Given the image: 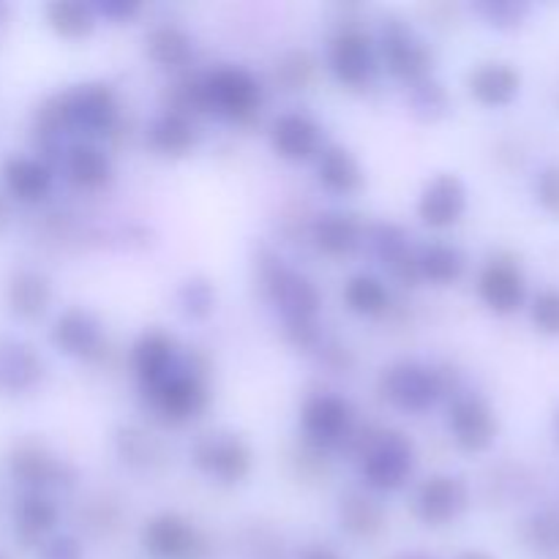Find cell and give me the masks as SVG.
<instances>
[{
  "label": "cell",
  "instance_id": "obj_1",
  "mask_svg": "<svg viewBox=\"0 0 559 559\" xmlns=\"http://www.w3.org/2000/svg\"><path fill=\"white\" fill-rule=\"evenodd\" d=\"M49 129H76L85 134H109L118 120V102L107 85H80L76 91L55 98L44 109Z\"/></svg>",
  "mask_w": 559,
  "mask_h": 559
},
{
  "label": "cell",
  "instance_id": "obj_2",
  "mask_svg": "<svg viewBox=\"0 0 559 559\" xmlns=\"http://www.w3.org/2000/svg\"><path fill=\"white\" fill-rule=\"evenodd\" d=\"M415 467V448L402 431H382L364 453V478L371 489L396 491L409 480Z\"/></svg>",
  "mask_w": 559,
  "mask_h": 559
},
{
  "label": "cell",
  "instance_id": "obj_3",
  "mask_svg": "<svg viewBox=\"0 0 559 559\" xmlns=\"http://www.w3.org/2000/svg\"><path fill=\"white\" fill-rule=\"evenodd\" d=\"M205 109L229 120H246L260 107V82L238 66H224L202 80Z\"/></svg>",
  "mask_w": 559,
  "mask_h": 559
},
{
  "label": "cell",
  "instance_id": "obj_4",
  "mask_svg": "<svg viewBox=\"0 0 559 559\" xmlns=\"http://www.w3.org/2000/svg\"><path fill=\"white\" fill-rule=\"evenodd\" d=\"M380 391L382 399L391 402L393 407L407 409V413H424L448 391V382L445 377H440V371L402 364L382 374Z\"/></svg>",
  "mask_w": 559,
  "mask_h": 559
},
{
  "label": "cell",
  "instance_id": "obj_5",
  "mask_svg": "<svg viewBox=\"0 0 559 559\" xmlns=\"http://www.w3.org/2000/svg\"><path fill=\"white\" fill-rule=\"evenodd\" d=\"M194 464L218 484H240L251 473V451L240 437L211 431L194 442Z\"/></svg>",
  "mask_w": 559,
  "mask_h": 559
},
{
  "label": "cell",
  "instance_id": "obj_6",
  "mask_svg": "<svg viewBox=\"0 0 559 559\" xmlns=\"http://www.w3.org/2000/svg\"><path fill=\"white\" fill-rule=\"evenodd\" d=\"M448 426H451L456 445L467 453L486 451L500 431L495 409L478 393H462V396L453 399Z\"/></svg>",
  "mask_w": 559,
  "mask_h": 559
},
{
  "label": "cell",
  "instance_id": "obj_7",
  "mask_svg": "<svg viewBox=\"0 0 559 559\" xmlns=\"http://www.w3.org/2000/svg\"><path fill=\"white\" fill-rule=\"evenodd\" d=\"M267 298L284 314L287 325H306L314 322L320 311V293L309 278L298 276L289 267L273 265L265 276Z\"/></svg>",
  "mask_w": 559,
  "mask_h": 559
},
{
  "label": "cell",
  "instance_id": "obj_8",
  "mask_svg": "<svg viewBox=\"0 0 559 559\" xmlns=\"http://www.w3.org/2000/svg\"><path fill=\"white\" fill-rule=\"evenodd\" d=\"M142 546L156 559H197L205 549V540H202L200 530L186 522L183 516L162 513L142 530Z\"/></svg>",
  "mask_w": 559,
  "mask_h": 559
},
{
  "label": "cell",
  "instance_id": "obj_9",
  "mask_svg": "<svg viewBox=\"0 0 559 559\" xmlns=\"http://www.w3.org/2000/svg\"><path fill=\"white\" fill-rule=\"evenodd\" d=\"M478 295L497 314H513L522 309L527 300V282L519 262L511 257H495L486 262L478 276Z\"/></svg>",
  "mask_w": 559,
  "mask_h": 559
},
{
  "label": "cell",
  "instance_id": "obj_10",
  "mask_svg": "<svg viewBox=\"0 0 559 559\" xmlns=\"http://www.w3.org/2000/svg\"><path fill=\"white\" fill-rule=\"evenodd\" d=\"M469 506V489L462 478L453 475H435L424 480L415 495V516L431 527L451 524L453 519L462 516Z\"/></svg>",
  "mask_w": 559,
  "mask_h": 559
},
{
  "label": "cell",
  "instance_id": "obj_11",
  "mask_svg": "<svg viewBox=\"0 0 559 559\" xmlns=\"http://www.w3.org/2000/svg\"><path fill=\"white\" fill-rule=\"evenodd\" d=\"M151 399L158 413L169 420H189L200 415L207 404L205 382L197 371L175 366L156 388H151Z\"/></svg>",
  "mask_w": 559,
  "mask_h": 559
},
{
  "label": "cell",
  "instance_id": "obj_12",
  "mask_svg": "<svg viewBox=\"0 0 559 559\" xmlns=\"http://www.w3.org/2000/svg\"><path fill=\"white\" fill-rule=\"evenodd\" d=\"M300 424H304L306 437L314 445H342L349 431H353V407L342 396L320 393V396H311L306 402L304 413H300Z\"/></svg>",
  "mask_w": 559,
  "mask_h": 559
},
{
  "label": "cell",
  "instance_id": "obj_13",
  "mask_svg": "<svg viewBox=\"0 0 559 559\" xmlns=\"http://www.w3.org/2000/svg\"><path fill=\"white\" fill-rule=\"evenodd\" d=\"M382 58L399 80L420 82L431 69V52L424 38L415 36L402 22H391L382 33Z\"/></svg>",
  "mask_w": 559,
  "mask_h": 559
},
{
  "label": "cell",
  "instance_id": "obj_14",
  "mask_svg": "<svg viewBox=\"0 0 559 559\" xmlns=\"http://www.w3.org/2000/svg\"><path fill=\"white\" fill-rule=\"evenodd\" d=\"M374 60V44L358 27H347L338 33L328 49V63H331L333 74L349 87H360L364 82H369Z\"/></svg>",
  "mask_w": 559,
  "mask_h": 559
},
{
  "label": "cell",
  "instance_id": "obj_15",
  "mask_svg": "<svg viewBox=\"0 0 559 559\" xmlns=\"http://www.w3.org/2000/svg\"><path fill=\"white\" fill-rule=\"evenodd\" d=\"M467 211V189L456 175H437L418 200V216L426 227H451Z\"/></svg>",
  "mask_w": 559,
  "mask_h": 559
},
{
  "label": "cell",
  "instance_id": "obj_16",
  "mask_svg": "<svg viewBox=\"0 0 559 559\" xmlns=\"http://www.w3.org/2000/svg\"><path fill=\"white\" fill-rule=\"evenodd\" d=\"M273 151L287 162H309L322 153V131L311 118L300 112H287L276 118L271 129Z\"/></svg>",
  "mask_w": 559,
  "mask_h": 559
},
{
  "label": "cell",
  "instance_id": "obj_17",
  "mask_svg": "<svg viewBox=\"0 0 559 559\" xmlns=\"http://www.w3.org/2000/svg\"><path fill=\"white\" fill-rule=\"evenodd\" d=\"M522 74L506 60H486L469 71V93L484 107H506L519 96Z\"/></svg>",
  "mask_w": 559,
  "mask_h": 559
},
{
  "label": "cell",
  "instance_id": "obj_18",
  "mask_svg": "<svg viewBox=\"0 0 559 559\" xmlns=\"http://www.w3.org/2000/svg\"><path fill=\"white\" fill-rule=\"evenodd\" d=\"M52 344L66 355L87 358L102 347V325L91 311L69 309L52 328Z\"/></svg>",
  "mask_w": 559,
  "mask_h": 559
},
{
  "label": "cell",
  "instance_id": "obj_19",
  "mask_svg": "<svg viewBox=\"0 0 559 559\" xmlns=\"http://www.w3.org/2000/svg\"><path fill=\"white\" fill-rule=\"evenodd\" d=\"M175 366H178V355H175V342L167 336V333L151 331L136 342L134 369L147 391L156 388L158 382L175 369Z\"/></svg>",
  "mask_w": 559,
  "mask_h": 559
},
{
  "label": "cell",
  "instance_id": "obj_20",
  "mask_svg": "<svg viewBox=\"0 0 559 559\" xmlns=\"http://www.w3.org/2000/svg\"><path fill=\"white\" fill-rule=\"evenodd\" d=\"M3 180L11 197H16L20 202H41L52 189L49 167L31 156H11L3 164Z\"/></svg>",
  "mask_w": 559,
  "mask_h": 559
},
{
  "label": "cell",
  "instance_id": "obj_21",
  "mask_svg": "<svg viewBox=\"0 0 559 559\" xmlns=\"http://www.w3.org/2000/svg\"><path fill=\"white\" fill-rule=\"evenodd\" d=\"M364 240V227L347 213H328L314 224V243L328 257H347Z\"/></svg>",
  "mask_w": 559,
  "mask_h": 559
},
{
  "label": "cell",
  "instance_id": "obj_22",
  "mask_svg": "<svg viewBox=\"0 0 559 559\" xmlns=\"http://www.w3.org/2000/svg\"><path fill=\"white\" fill-rule=\"evenodd\" d=\"M49 298H52V289L49 282L41 273L33 271H20L11 276L9 287H5V300H9V309L14 311L22 320H33V317H41L47 311Z\"/></svg>",
  "mask_w": 559,
  "mask_h": 559
},
{
  "label": "cell",
  "instance_id": "obj_23",
  "mask_svg": "<svg viewBox=\"0 0 559 559\" xmlns=\"http://www.w3.org/2000/svg\"><path fill=\"white\" fill-rule=\"evenodd\" d=\"M147 142H151L153 151L164 153V156H186V153L194 147L197 134L189 115L167 109V112L158 115L151 123V129H147Z\"/></svg>",
  "mask_w": 559,
  "mask_h": 559
},
{
  "label": "cell",
  "instance_id": "obj_24",
  "mask_svg": "<svg viewBox=\"0 0 559 559\" xmlns=\"http://www.w3.org/2000/svg\"><path fill=\"white\" fill-rule=\"evenodd\" d=\"M66 175L80 189H102L112 178V164L96 145L80 142L66 153Z\"/></svg>",
  "mask_w": 559,
  "mask_h": 559
},
{
  "label": "cell",
  "instance_id": "obj_25",
  "mask_svg": "<svg viewBox=\"0 0 559 559\" xmlns=\"http://www.w3.org/2000/svg\"><path fill=\"white\" fill-rule=\"evenodd\" d=\"M320 183L325 186L333 194H353V191L360 189L364 183V175H360L358 162L353 158V153L344 151V147H325L320 153Z\"/></svg>",
  "mask_w": 559,
  "mask_h": 559
},
{
  "label": "cell",
  "instance_id": "obj_26",
  "mask_svg": "<svg viewBox=\"0 0 559 559\" xmlns=\"http://www.w3.org/2000/svg\"><path fill=\"white\" fill-rule=\"evenodd\" d=\"M41 377V360L25 344H0V388L25 391Z\"/></svg>",
  "mask_w": 559,
  "mask_h": 559
},
{
  "label": "cell",
  "instance_id": "obj_27",
  "mask_svg": "<svg viewBox=\"0 0 559 559\" xmlns=\"http://www.w3.org/2000/svg\"><path fill=\"white\" fill-rule=\"evenodd\" d=\"M145 44L151 60L162 66V69H180V66L189 63L191 52H194L189 33L178 25L153 27V31L147 33Z\"/></svg>",
  "mask_w": 559,
  "mask_h": 559
},
{
  "label": "cell",
  "instance_id": "obj_28",
  "mask_svg": "<svg viewBox=\"0 0 559 559\" xmlns=\"http://www.w3.org/2000/svg\"><path fill=\"white\" fill-rule=\"evenodd\" d=\"M338 522H342V530H347L353 538H374V535H380L382 524H385V513H382L380 502L353 491V495L342 500Z\"/></svg>",
  "mask_w": 559,
  "mask_h": 559
},
{
  "label": "cell",
  "instance_id": "obj_29",
  "mask_svg": "<svg viewBox=\"0 0 559 559\" xmlns=\"http://www.w3.org/2000/svg\"><path fill=\"white\" fill-rule=\"evenodd\" d=\"M464 265H467V260L451 243H429L418 254L420 278H429L435 284H453L456 278H462Z\"/></svg>",
  "mask_w": 559,
  "mask_h": 559
},
{
  "label": "cell",
  "instance_id": "obj_30",
  "mask_svg": "<svg viewBox=\"0 0 559 559\" xmlns=\"http://www.w3.org/2000/svg\"><path fill=\"white\" fill-rule=\"evenodd\" d=\"M16 533L22 540H41L44 535L52 533L55 524H58V508L52 500L41 495H27L20 502L14 513Z\"/></svg>",
  "mask_w": 559,
  "mask_h": 559
},
{
  "label": "cell",
  "instance_id": "obj_31",
  "mask_svg": "<svg viewBox=\"0 0 559 559\" xmlns=\"http://www.w3.org/2000/svg\"><path fill=\"white\" fill-rule=\"evenodd\" d=\"M344 300H347V306L355 314L377 317L382 311H388V306H391V293H388V287L380 278L360 273V276H353L347 282Z\"/></svg>",
  "mask_w": 559,
  "mask_h": 559
},
{
  "label": "cell",
  "instance_id": "obj_32",
  "mask_svg": "<svg viewBox=\"0 0 559 559\" xmlns=\"http://www.w3.org/2000/svg\"><path fill=\"white\" fill-rule=\"evenodd\" d=\"M47 22L63 38H82L96 25V14L80 0H58L47 5Z\"/></svg>",
  "mask_w": 559,
  "mask_h": 559
},
{
  "label": "cell",
  "instance_id": "obj_33",
  "mask_svg": "<svg viewBox=\"0 0 559 559\" xmlns=\"http://www.w3.org/2000/svg\"><path fill=\"white\" fill-rule=\"evenodd\" d=\"M11 473L31 486H47L58 478L60 464L49 456L44 448L38 445H22L20 451L11 456Z\"/></svg>",
  "mask_w": 559,
  "mask_h": 559
},
{
  "label": "cell",
  "instance_id": "obj_34",
  "mask_svg": "<svg viewBox=\"0 0 559 559\" xmlns=\"http://www.w3.org/2000/svg\"><path fill=\"white\" fill-rule=\"evenodd\" d=\"M524 540L535 555L559 559V508H544L524 524Z\"/></svg>",
  "mask_w": 559,
  "mask_h": 559
},
{
  "label": "cell",
  "instance_id": "obj_35",
  "mask_svg": "<svg viewBox=\"0 0 559 559\" xmlns=\"http://www.w3.org/2000/svg\"><path fill=\"white\" fill-rule=\"evenodd\" d=\"M530 314H533L535 328H538L540 333L559 336V289L557 287L540 289V293L533 298Z\"/></svg>",
  "mask_w": 559,
  "mask_h": 559
},
{
  "label": "cell",
  "instance_id": "obj_36",
  "mask_svg": "<svg viewBox=\"0 0 559 559\" xmlns=\"http://www.w3.org/2000/svg\"><path fill=\"white\" fill-rule=\"evenodd\" d=\"M478 11L497 27H516L527 16V5L519 0H489L480 3Z\"/></svg>",
  "mask_w": 559,
  "mask_h": 559
},
{
  "label": "cell",
  "instance_id": "obj_37",
  "mask_svg": "<svg viewBox=\"0 0 559 559\" xmlns=\"http://www.w3.org/2000/svg\"><path fill=\"white\" fill-rule=\"evenodd\" d=\"M180 304L189 317H207L213 309V287L207 282H186L180 289Z\"/></svg>",
  "mask_w": 559,
  "mask_h": 559
},
{
  "label": "cell",
  "instance_id": "obj_38",
  "mask_svg": "<svg viewBox=\"0 0 559 559\" xmlns=\"http://www.w3.org/2000/svg\"><path fill=\"white\" fill-rule=\"evenodd\" d=\"M535 197L544 205V211L559 216V164H549V167L540 169L538 180H535Z\"/></svg>",
  "mask_w": 559,
  "mask_h": 559
},
{
  "label": "cell",
  "instance_id": "obj_39",
  "mask_svg": "<svg viewBox=\"0 0 559 559\" xmlns=\"http://www.w3.org/2000/svg\"><path fill=\"white\" fill-rule=\"evenodd\" d=\"M415 93L426 96L424 102H415V109H431V115L442 112V109H445V104H448L445 91H442L440 85H435V82H424V80H420L418 85H415Z\"/></svg>",
  "mask_w": 559,
  "mask_h": 559
},
{
  "label": "cell",
  "instance_id": "obj_40",
  "mask_svg": "<svg viewBox=\"0 0 559 559\" xmlns=\"http://www.w3.org/2000/svg\"><path fill=\"white\" fill-rule=\"evenodd\" d=\"M41 559H82V549L74 538H55L44 544Z\"/></svg>",
  "mask_w": 559,
  "mask_h": 559
},
{
  "label": "cell",
  "instance_id": "obj_41",
  "mask_svg": "<svg viewBox=\"0 0 559 559\" xmlns=\"http://www.w3.org/2000/svg\"><path fill=\"white\" fill-rule=\"evenodd\" d=\"M98 9H102V14L109 16V20H129V16H134L136 11H140V5L115 0V3H102Z\"/></svg>",
  "mask_w": 559,
  "mask_h": 559
},
{
  "label": "cell",
  "instance_id": "obj_42",
  "mask_svg": "<svg viewBox=\"0 0 559 559\" xmlns=\"http://www.w3.org/2000/svg\"><path fill=\"white\" fill-rule=\"evenodd\" d=\"M298 559H344V557L338 555L336 549H331V546L314 544V546H306V549L300 551Z\"/></svg>",
  "mask_w": 559,
  "mask_h": 559
},
{
  "label": "cell",
  "instance_id": "obj_43",
  "mask_svg": "<svg viewBox=\"0 0 559 559\" xmlns=\"http://www.w3.org/2000/svg\"><path fill=\"white\" fill-rule=\"evenodd\" d=\"M459 559H495L491 555H486V551H464Z\"/></svg>",
  "mask_w": 559,
  "mask_h": 559
},
{
  "label": "cell",
  "instance_id": "obj_44",
  "mask_svg": "<svg viewBox=\"0 0 559 559\" xmlns=\"http://www.w3.org/2000/svg\"><path fill=\"white\" fill-rule=\"evenodd\" d=\"M3 218H5V202L3 197H0V224H3Z\"/></svg>",
  "mask_w": 559,
  "mask_h": 559
},
{
  "label": "cell",
  "instance_id": "obj_45",
  "mask_svg": "<svg viewBox=\"0 0 559 559\" xmlns=\"http://www.w3.org/2000/svg\"><path fill=\"white\" fill-rule=\"evenodd\" d=\"M555 426H557V440H559V413H557V424Z\"/></svg>",
  "mask_w": 559,
  "mask_h": 559
},
{
  "label": "cell",
  "instance_id": "obj_46",
  "mask_svg": "<svg viewBox=\"0 0 559 559\" xmlns=\"http://www.w3.org/2000/svg\"><path fill=\"white\" fill-rule=\"evenodd\" d=\"M557 104H559V93H557Z\"/></svg>",
  "mask_w": 559,
  "mask_h": 559
},
{
  "label": "cell",
  "instance_id": "obj_47",
  "mask_svg": "<svg viewBox=\"0 0 559 559\" xmlns=\"http://www.w3.org/2000/svg\"><path fill=\"white\" fill-rule=\"evenodd\" d=\"M413 559H424V557H413Z\"/></svg>",
  "mask_w": 559,
  "mask_h": 559
},
{
  "label": "cell",
  "instance_id": "obj_48",
  "mask_svg": "<svg viewBox=\"0 0 559 559\" xmlns=\"http://www.w3.org/2000/svg\"><path fill=\"white\" fill-rule=\"evenodd\" d=\"M0 559H5V557H0Z\"/></svg>",
  "mask_w": 559,
  "mask_h": 559
}]
</instances>
